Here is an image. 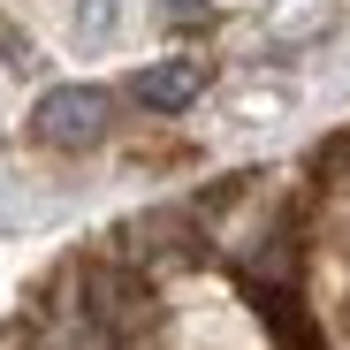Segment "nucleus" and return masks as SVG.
<instances>
[{
	"label": "nucleus",
	"instance_id": "nucleus-1",
	"mask_svg": "<svg viewBox=\"0 0 350 350\" xmlns=\"http://www.w3.org/2000/svg\"><path fill=\"white\" fill-rule=\"evenodd\" d=\"M31 130L53 152H99L114 137V92L107 84H53L31 107Z\"/></svg>",
	"mask_w": 350,
	"mask_h": 350
},
{
	"label": "nucleus",
	"instance_id": "nucleus-2",
	"mask_svg": "<svg viewBox=\"0 0 350 350\" xmlns=\"http://www.w3.org/2000/svg\"><path fill=\"white\" fill-rule=\"evenodd\" d=\"M206 84H213V62H198V53H167V62H145L130 77V99L152 107V114H183Z\"/></svg>",
	"mask_w": 350,
	"mask_h": 350
},
{
	"label": "nucleus",
	"instance_id": "nucleus-3",
	"mask_svg": "<svg viewBox=\"0 0 350 350\" xmlns=\"http://www.w3.org/2000/svg\"><path fill=\"white\" fill-rule=\"evenodd\" d=\"M114 31H122V0H77V46H107Z\"/></svg>",
	"mask_w": 350,
	"mask_h": 350
},
{
	"label": "nucleus",
	"instance_id": "nucleus-4",
	"mask_svg": "<svg viewBox=\"0 0 350 350\" xmlns=\"http://www.w3.org/2000/svg\"><path fill=\"white\" fill-rule=\"evenodd\" d=\"M0 53H8V69H31V38L16 23H0Z\"/></svg>",
	"mask_w": 350,
	"mask_h": 350
},
{
	"label": "nucleus",
	"instance_id": "nucleus-5",
	"mask_svg": "<svg viewBox=\"0 0 350 350\" xmlns=\"http://www.w3.org/2000/svg\"><path fill=\"white\" fill-rule=\"evenodd\" d=\"M167 16L183 23V16H206V0H167Z\"/></svg>",
	"mask_w": 350,
	"mask_h": 350
}]
</instances>
